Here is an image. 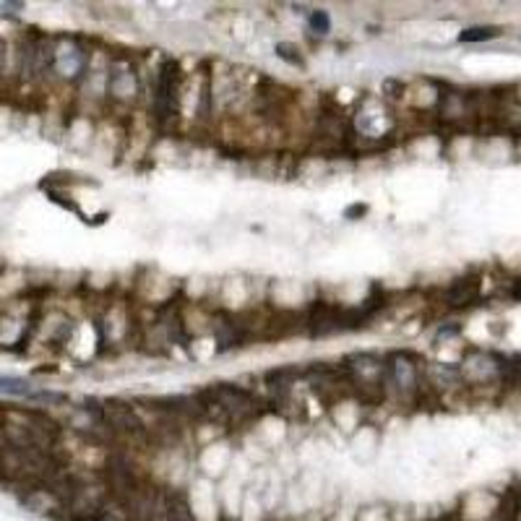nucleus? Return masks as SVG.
<instances>
[{
	"mask_svg": "<svg viewBox=\"0 0 521 521\" xmlns=\"http://www.w3.org/2000/svg\"><path fill=\"white\" fill-rule=\"evenodd\" d=\"M102 417H105L107 425L123 430V433L131 435V438H146V433H149L141 417L136 415L128 404H120V401H107V404L102 406Z\"/></svg>",
	"mask_w": 521,
	"mask_h": 521,
	"instance_id": "nucleus-1",
	"label": "nucleus"
},
{
	"mask_svg": "<svg viewBox=\"0 0 521 521\" xmlns=\"http://www.w3.org/2000/svg\"><path fill=\"white\" fill-rule=\"evenodd\" d=\"M477 290H480L477 279H456L449 287V292H446V300L451 305H467V302H472L477 297Z\"/></svg>",
	"mask_w": 521,
	"mask_h": 521,
	"instance_id": "nucleus-2",
	"label": "nucleus"
},
{
	"mask_svg": "<svg viewBox=\"0 0 521 521\" xmlns=\"http://www.w3.org/2000/svg\"><path fill=\"white\" fill-rule=\"evenodd\" d=\"M167 521H195L193 511H191L186 503V498H180V495H167Z\"/></svg>",
	"mask_w": 521,
	"mask_h": 521,
	"instance_id": "nucleus-3",
	"label": "nucleus"
},
{
	"mask_svg": "<svg viewBox=\"0 0 521 521\" xmlns=\"http://www.w3.org/2000/svg\"><path fill=\"white\" fill-rule=\"evenodd\" d=\"M0 394H8V397H34V391H32V383H29V380L8 378V375L0 378Z\"/></svg>",
	"mask_w": 521,
	"mask_h": 521,
	"instance_id": "nucleus-4",
	"label": "nucleus"
},
{
	"mask_svg": "<svg viewBox=\"0 0 521 521\" xmlns=\"http://www.w3.org/2000/svg\"><path fill=\"white\" fill-rule=\"evenodd\" d=\"M391 373H394V378H397L399 389H412V383H415V368L409 365L406 360H397L394 365L389 368Z\"/></svg>",
	"mask_w": 521,
	"mask_h": 521,
	"instance_id": "nucleus-5",
	"label": "nucleus"
},
{
	"mask_svg": "<svg viewBox=\"0 0 521 521\" xmlns=\"http://www.w3.org/2000/svg\"><path fill=\"white\" fill-rule=\"evenodd\" d=\"M498 37V29L493 27H472V29H464L459 34V42H485V39H493Z\"/></svg>",
	"mask_w": 521,
	"mask_h": 521,
	"instance_id": "nucleus-6",
	"label": "nucleus"
},
{
	"mask_svg": "<svg viewBox=\"0 0 521 521\" xmlns=\"http://www.w3.org/2000/svg\"><path fill=\"white\" fill-rule=\"evenodd\" d=\"M276 55L287 60L290 65H302V58H300V50L295 44H287V42H279L276 44Z\"/></svg>",
	"mask_w": 521,
	"mask_h": 521,
	"instance_id": "nucleus-7",
	"label": "nucleus"
},
{
	"mask_svg": "<svg viewBox=\"0 0 521 521\" xmlns=\"http://www.w3.org/2000/svg\"><path fill=\"white\" fill-rule=\"evenodd\" d=\"M310 29L319 32V34H328V29H331V18H328L326 11H313V13H310Z\"/></svg>",
	"mask_w": 521,
	"mask_h": 521,
	"instance_id": "nucleus-8",
	"label": "nucleus"
}]
</instances>
